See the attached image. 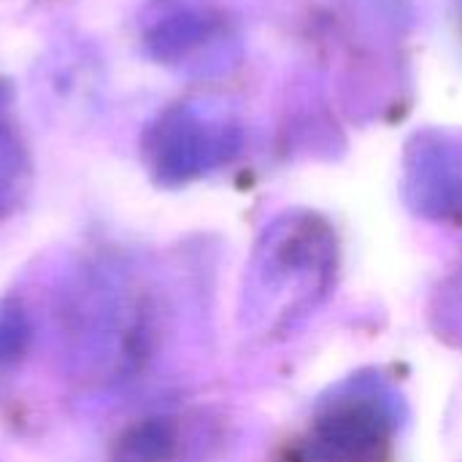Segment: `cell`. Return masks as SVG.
<instances>
[{
  "label": "cell",
  "mask_w": 462,
  "mask_h": 462,
  "mask_svg": "<svg viewBox=\"0 0 462 462\" xmlns=\"http://www.w3.org/2000/svg\"><path fill=\"white\" fill-rule=\"evenodd\" d=\"M60 336L70 374L95 387L135 379L160 341V303L152 287L116 260L76 271L60 300Z\"/></svg>",
  "instance_id": "1"
},
{
  "label": "cell",
  "mask_w": 462,
  "mask_h": 462,
  "mask_svg": "<svg viewBox=\"0 0 462 462\" xmlns=\"http://www.w3.org/2000/svg\"><path fill=\"white\" fill-rule=\"evenodd\" d=\"M338 273L333 227L311 211H290L260 236L246 282L244 319L260 336H282L328 300Z\"/></svg>",
  "instance_id": "2"
},
{
  "label": "cell",
  "mask_w": 462,
  "mask_h": 462,
  "mask_svg": "<svg viewBox=\"0 0 462 462\" xmlns=\"http://www.w3.org/2000/svg\"><path fill=\"white\" fill-rule=\"evenodd\" d=\"M401 401L371 374L338 384L276 462H395Z\"/></svg>",
  "instance_id": "3"
},
{
  "label": "cell",
  "mask_w": 462,
  "mask_h": 462,
  "mask_svg": "<svg viewBox=\"0 0 462 462\" xmlns=\"http://www.w3.org/2000/svg\"><path fill=\"white\" fill-rule=\"evenodd\" d=\"M241 149V127L217 100H181L160 111L141 135L146 173L162 187H181L227 165Z\"/></svg>",
  "instance_id": "4"
},
{
  "label": "cell",
  "mask_w": 462,
  "mask_h": 462,
  "mask_svg": "<svg viewBox=\"0 0 462 462\" xmlns=\"http://www.w3.org/2000/svg\"><path fill=\"white\" fill-rule=\"evenodd\" d=\"M143 46L165 68L208 76L227 65L233 35L227 19L206 3L160 0L143 24Z\"/></svg>",
  "instance_id": "5"
},
{
  "label": "cell",
  "mask_w": 462,
  "mask_h": 462,
  "mask_svg": "<svg viewBox=\"0 0 462 462\" xmlns=\"http://www.w3.org/2000/svg\"><path fill=\"white\" fill-rule=\"evenodd\" d=\"M222 444L225 428L214 411H165L127 425L108 462H214Z\"/></svg>",
  "instance_id": "6"
},
{
  "label": "cell",
  "mask_w": 462,
  "mask_h": 462,
  "mask_svg": "<svg viewBox=\"0 0 462 462\" xmlns=\"http://www.w3.org/2000/svg\"><path fill=\"white\" fill-rule=\"evenodd\" d=\"M409 176L417 208L439 219H462V146H422Z\"/></svg>",
  "instance_id": "7"
},
{
  "label": "cell",
  "mask_w": 462,
  "mask_h": 462,
  "mask_svg": "<svg viewBox=\"0 0 462 462\" xmlns=\"http://www.w3.org/2000/svg\"><path fill=\"white\" fill-rule=\"evenodd\" d=\"M32 165L11 111V89L0 84V219L11 217L30 192Z\"/></svg>",
  "instance_id": "8"
},
{
  "label": "cell",
  "mask_w": 462,
  "mask_h": 462,
  "mask_svg": "<svg viewBox=\"0 0 462 462\" xmlns=\"http://www.w3.org/2000/svg\"><path fill=\"white\" fill-rule=\"evenodd\" d=\"M32 344V319L19 300H0V374L19 365Z\"/></svg>",
  "instance_id": "9"
}]
</instances>
